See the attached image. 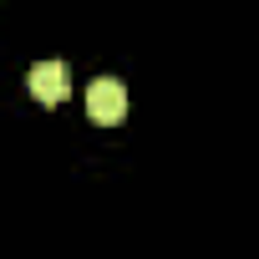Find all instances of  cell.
Returning a JSON list of instances; mask_svg holds the SVG:
<instances>
[{"label": "cell", "instance_id": "obj_1", "mask_svg": "<svg viewBox=\"0 0 259 259\" xmlns=\"http://www.w3.org/2000/svg\"><path fill=\"white\" fill-rule=\"evenodd\" d=\"M87 112H92V122H102V127L122 122V117H127V87H122L117 76H97V81L87 87Z\"/></svg>", "mask_w": 259, "mask_h": 259}, {"label": "cell", "instance_id": "obj_2", "mask_svg": "<svg viewBox=\"0 0 259 259\" xmlns=\"http://www.w3.org/2000/svg\"><path fill=\"white\" fill-rule=\"evenodd\" d=\"M26 81H31V97H36V102H66V92H71L66 61H36Z\"/></svg>", "mask_w": 259, "mask_h": 259}]
</instances>
